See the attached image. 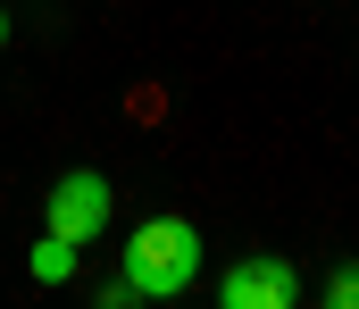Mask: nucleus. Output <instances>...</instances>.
I'll use <instances>...</instances> for the list:
<instances>
[{
  "label": "nucleus",
  "instance_id": "6",
  "mask_svg": "<svg viewBox=\"0 0 359 309\" xmlns=\"http://www.w3.org/2000/svg\"><path fill=\"white\" fill-rule=\"evenodd\" d=\"M0 42H8V8H0Z\"/></svg>",
  "mask_w": 359,
  "mask_h": 309
},
{
  "label": "nucleus",
  "instance_id": "1",
  "mask_svg": "<svg viewBox=\"0 0 359 309\" xmlns=\"http://www.w3.org/2000/svg\"><path fill=\"white\" fill-rule=\"evenodd\" d=\"M142 301H176L184 284L201 276V226L192 217H142L126 234V268H117Z\"/></svg>",
  "mask_w": 359,
  "mask_h": 309
},
{
  "label": "nucleus",
  "instance_id": "2",
  "mask_svg": "<svg viewBox=\"0 0 359 309\" xmlns=\"http://www.w3.org/2000/svg\"><path fill=\"white\" fill-rule=\"evenodd\" d=\"M109 209H117L109 176H100V167H67V176L50 184V201H42V226H50V234H67V242L84 251V242L109 234Z\"/></svg>",
  "mask_w": 359,
  "mask_h": 309
},
{
  "label": "nucleus",
  "instance_id": "3",
  "mask_svg": "<svg viewBox=\"0 0 359 309\" xmlns=\"http://www.w3.org/2000/svg\"><path fill=\"white\" fill-rule=\"evenodd\" d=\"M301 301V268L284 251H243L217 276V309H292Z\"/></svg>",
  "mask_w": 359,
  "mask_h": 309
},
{
  "label": "nucleus",
  "instance_id": "5",
  "mask_svg": "<svg viewBox=\"0 0 359 309\" xmlns=\"http://www.w3.org/2000/svg\"><path fill=\"white\" fill-rule=\"evenodd\" d=\"M326 301H334V309H359V259H351V268H334V276H326Z\"/></svg>",
  "mask_w": 359,
  "mask_h": 309
},
{
  "label": "nucleus",
  "instance_id": "4",
  "mask_svg": "<svg viewBox=\"0 0 359 309\" xmlns=\"http://www.w3.org/2000/svg\"><path fill=\"white\" fill-rule=\"evenodd\" d=\"M25 268H34V284H67V276H76V242L42 226V242H34V259H25Z\"/></svg>",
  "mask_w": 359,
  "mask_h": 309
}]
</instances>
